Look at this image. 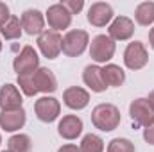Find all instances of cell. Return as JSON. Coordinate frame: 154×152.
<instances>
[{"instance_id":"6da1fadb","label":"cell","mask_w":154,"mask_h":152,"mask_svg":"<svg viewBox=\"0 0 154 152\" xmlns=\"http://www.w3.org/2000/svg\"><path fill=\"white\" fill-rule=\"evenodd\" d=\"M122 116H120V109L115 104H97L91 111V123L95 129L102 131V132H111L120 125Z\"/></svg>"},{"instance_id":"7a4b0ae2","label":"cell","mask_w":154,"mask_h":152,"mask_svg":"<svg viewBox=\"0 0 154 152\" xmlns=\"http://www.w3.org/2000/svg\"><path fill=\"white\" fill-rule=\"evenodd\" d=\"M90 45V34L82 29H70L61 43V52L68 57H79Z\"/></svg>"},{"instance_id":"3957f363","label":"cell","mask_w":154,"mask_h":152,"mask_svg":"<svg viewBox=\"0 0 154 152\" xmlns=\"http://www.w3.org/2000/svg\"><path fill=\"white\" fill-rule=\"evenodd\" d=\"M116 52V43L108 34H99L91 39L90 43V57L95 63H104L108 65Z\"/></svg>"},{"instance_id":"277c9868","label":"cell","mask_w":154,"mask_h":152,"mask_svg":"<svg viewBox=\"0 0 154 152\" xmlns=\"http://www.w3.org/2000/svg\"><path fill=\"white\" fill-rule=\"evenodd\" d=\"M39 68V56L34 50V47L25 45L18 56L13 59V70L16 72V75H31Z\"/></svg>"},{"instance_id":"5b68a950","label":"cell","mask_w":154,"mask_h":152,"mask_svg":"<svg viewBox=\"0 0 154 152\" xmlns=\"http://www.w3.org/2000/svg\"><path fill=\"white\" fill-rule=\"evenodd\" d=\"M147 63H149L147 47L142 41H131V43H127V47L124 50V65H125V68L138 72V70L145 68Z\"/></svg>"},{"instance_id":"8992f818","label":"cell","mask_w":154,"mask_h":152,"mask_svg":"<svg viewBox=\"0 0 154 152\" xmlns=\"http://www.w3.org/2000/svg\"><path fill=\"white\" fill-rule=\"evenodd\" d=\"M45 22L48 23V27L52 31L59 32V31H65L72 25V14L61 2H57V4L48 5V9L45 13Z\"/></svg>"},{"instance_id":"52a82bcc","label":"cell","mask_w":154,"mask_h":152,"mask_svg":"<svg viewBox=\"0 0 154 152\" xmlns=\"http://www.w3.org/2000/svg\"><path fill=\"white\" fill-rule=\"evenodd\" d=\"M38 48L43 54V57L47 59H56L61 54V43H63V36L52 29H45L38 36Z\"/></svg>"},{"instance_id":"ba28073f","label":"cell","mask_w":154,"mask_h":152,"mask_svg":"<svg viewBox=\"0 0 154 152\" xmlns=\"http://www.w3.org/2000/svg\"><path fill=\"white\" fill-rule=\"evenodd\" d=\"M34 113L38 116V120L45 122V123H50V122L59 118L61 102L52 95H43L34 102Z\"/></svg>"},{"instance_id":"9c48e42d","label":"cell","mask_w":154,"mask_h":152,"mask_svg":"<svg viewBox=\"0 0 154 152\" xmlns=\"http://www.w3.org/2000/svg\"><path fill=\"white\" fill-rule=\"evenodd\" d=\"M129 116L133 120V125H136V127H143L145 129L151 123H154V111L149 106L147 99H143V97L134 99L129 104Z\"/></svg>"},{"instance_id":"30bf717a","label":"cell","mask_w":154,"mask_h":152,"mask_svg":"<svg viewBox=\"0 0 154 152\" xmlns=\"http://www.w3.org/2000/svg\"><path fill=\"white\" fill-rule=\"evenodd\" d=\"M113 18H115V11H113L111 4H108V2H93L88 7L86 20L93 27H99V29L106 27L113 22Z\"/></svg>"},{"instance_id":"8fae6325","label":"cell","mask_w":154,"mask_h":152,"mask_svg":"<svg viewBox=\"0 0 154 152\" xmlns=\"http://www.w3.org/2000/svg\"><path fill=\"white\" fill-rule=\"evenodd\" d=\"M134 34V22L129 16H115L108 27V36L113 41H127Z\"/></svg>"},{"instance_id":"7c38bea8","label":"cell","mask_w":154,"mask_h":152,"mask_svg":"<svg viewBox=\"0 0 154 152\" xmlns=\"http://www.w3.org/2000/svg\"><path fill=\"white\" fill-rule=\"evenodd\" d=\"M22 29L29 36H39L45 31V14L39 9H25L20 16Z\"/></svg>"},{"instance_id":"4fadbf2b","label":"cell","mask_w":154,"mask_h":152,"mask_svg":"<svg viewBox=\"0 0 154 152\" xmlns=\"http://www.w3.org/2000/svg\"><path fill=\"white\" fill-rule=\"evenodd\" d=\"M25 122H27V113L23 108L0 111V129H4L5 132L20 131L25 125Z\"/></svg>"},{"instance_id":"5bb4252c","label":"cell","mask_w":154,"mask_h":152,"mask_svg":"<svg viewBox=\"0 0 154 152\" xmlns=\"http://www.w3.org/2000/svg\"><path fill=\"white\" fill-rule=\"evenodd\" d=\"M63 104L74 111H81L90 104V93L81 86H70L63 91Z\"/></svg>"},{"instance_id":"9a60e30c","label":"cell","mask_w":154,"mask_h":152,"mask_svg":"<svg viewBox=\"0 0 154 152\" xmlns=\"http://www.w3.org/2000/svg\"><path fill=\"white\" fill-rule=\"evenodd\" d=\"M82 120L77 114H65L57 123V134L63 140H77L82 134Z\"/></svg>"},{"instance_id":"2e32d148","label":"cell","mask_w":154,"mask_h":152,"mask_svg":"<svg viewBox=\"0 0 154 152\" xmlns=\"http://www.w3.org/2000/svg\"><path fill=\"white\" fill-rule=\"evenodd\" d=\"M22 104H23V97H22V91L18 90V86L5 82L0 88V111L18 109V108H22Z\"/></svg>"},{"instance_id":"e0dca14e","label":"cell","mask_w":154,"mask_h":152,"mask_svg":"<svg viewBox=\"0 0 154 152\" xmlns=\"http://www.w3.org/2000/svg\"><path fill=\"white\" fill-rule=\"evenodd\" d=\"M31 77H32V82H34V88L38 93L48 95V93H54L57 90V79L54 75V72L48 68L39 66L34 74H31Z\"/></svg>"},{"instance_id":"ac0fdd59","label":"cell","mask_w":154,"mask_h":152,"mask_svg":"<svg viewBox=\"0 0 154 152\" xmlns=\"http://www.w3.org/2000/svg\"><path fill=\"white\" fill-rule=\"evenodd\" d=\"M82 82L88 86V90H91L93 93H102L108 90L104 77H102V68L99 65H88L82 72Z\"/></svg>"},{"instance_id":"d6986e66","label":"cell","mask_w":154,"mask_h":152,"mask_svg":"<svg viewBox=\"0 0 154 152\" xmlns=\"http://www.w3.org/2000/svg\"><path fill=\"white\" fill-rule=\"evenodd\" d=\"M102 77H104V82L106 86L109 88H120L124 82H125V72L124 68H120L118 65H113V63H108L102 66Z\"/></svg>"},{"instance_id":"ffe728a7","label":"cell","mask_w":154,"mask_h":152,"mask_svg":"<svg viewBox=\"0 0 154 152\" xmlns=\"http://www.w3.org/2000/svg\"><path fill=\"white\" fill-rule=\"evenodd\" d=\"M134 20L142 27L152 25L154 23V2L152 0H147V2H142V4L136 5V9H134Z\"/></svg>"},{"instance_id":"44dd1931","label":"cell","mask_w":154,"mask_h":152,"mask_svg":"<svg viewBox=\"0 0 154 152\" xmlns=\"http://www.w3.org/2000/svg\"><path fill=\"white\" fill-rule=\"evenodd\" d=\"M22 32H23V29H22V22H20V18L14 16V14L5 22V25L0 27V34H2V38L7 39V41L20 39Z\"/></svg>"},{"instance_id":"7402d4cb","label":"cell","mask_w":154,"mask_h":152,"mask_svg":"<svg viewBox=\"0 0 154 152\" xmlns=\"http://www.w3.org/2000/svg\"><path fill=\"white\" fill-rule=\"evenodd\" d=\"M7 149L11 152H31L32 150V140L29 134H23V132L13 134L7 140Z\"/></svg>"},{"instance_id":"603a6c76","label":"cell","mask_w":154,"mask_h":152,"mask_svg":"<svg viewBox=\"0 0 154 152\" xmlns=\"http://www.w3.org/2000/svg\"><path fill=\"white\" fill-rule=\"evenodd\" d=\"M79 149L81 152H104L106 145H104V140L99 136V134H84L81 143H79Z\"/></svg>"},{"instance_id":"cb8c5ba5","label":"cell","mask_w":154,"mask_h":152,"mask_svg":"<svg viewBox=\"0 0 154 152\" xmlns=\"http://www.w3.org/2000/svg\"><path fill=\"white\" fill-rule=\"evenodd\" d=\"M108 152H136V147L131 140L127 138H113L108 147H106Z\"/></svg>"},{"instance_id":"d4e9b609","label":"cell","mask_w":154,"mask_h":152,"mask_svg":"<svg viewBox=\"0 0 154 152\" xmlns=\"http://www.w3.org/2000/svg\"><path fill=\"white\" fill-rule=\"evenodd\" d=\"M61 4L70 11L72 16H74V14H79V13L84 9V0H63Z\"/></svg>"},{"instance_id":"484cf974","label":"cell","mask_w":154,"mask_h":152,"mask_svg":"<svg viewBox=\"0 0 154 152\" xmlns=\"http://www.w3.org/2000/svg\"><path fill=\"white\" fill-rule=\"evenodd\" d=\"M11 16H13V14H11V11H9V5H7L5 2H0V27L5 25V22H7Z\"/></svg>"},{"instance_id":"4316f807","label":"cell","mask_w":154,"mask_h":152,"mask_svg":"<svg viewBox=\"0 0 154 152\" xmlns=\"http://www.w3.org/2000/svg\"><path fill=\"white\" fill-rule=\"evenodd\" d=\"M143 140H145L149 145H154V123H151L149 127L143 129Z\"/></svg>"},{"instance_id":"83f0119b","label":"cell","mask_w":154,"mask_h":152,"mask_svg":"<svg viewBox=\"0 0 154 152\" xmlns=\"http://www.w3.org/2000/svg\"><path fill=\"white\" fill-rule=\"evenodd\" d=\"M57 152H81V149L77 147L75 143H66V145H61Z\"/></svg>"},{"instance_id":"f1b7e54d","label":"cell","mask_w":154,"mask_h":152,"mask_svg":"<svg viewBox=\"0 0 154 152\" xmlns=\"http://www.w3.org/2000/svg\"><path fill=\"white\" fill-rule=\"evenodd\" d=\"M149 45H151V48L154 50V27L149 31Z\"/></svg>"},{"instance_id":"f546056e","label":"cell","mask_w":154,"mask_h":152,"mask_svg":"<svg viewBox=\"0 0 154 152\" xmlns=\"http://www.w3.org/2000/svg\"><path fill=\"white\" fill-rule=\"evenodd\" d=\"M147 102H149V106L152 108V111H154V90L149 93V97H147Z\"/></svg>"},{"instance_id":"4dcf8cb0","label":"cell","mask_w":154,"mask_h":152,"mask_svg":"<svg viewBox=\"0 0 154 152\" xmlns=\"http://www.w3.org/2000/svg\"><path fill=\"white\" fill-rule=\"evenodd\" d=\"M0 52H2V39H0Z\"/></svg>"},{"instance_id":"1f68e13d","label":"cell","mask_w":154,"mask_h":152,"mask_svg":"<svg viewBox=\"0 0 154 152\" xmlns=\"http://www.w3.org/2000/svg\"><path fill=\"white\" fill-rule=\"evenodd\" d=\"M2 152H11V150H9V149H5V150H2Z\"/></svg>"},{"instance_id":"d6a6232c","label":"cell","mask_w":154,"mask_h":152,"mask_svg":"<svg viewBox=\"0 0 154 152\" xmlns=\"http://www.w3.org/2000/svg\"><path fill=\"white\" fill-rule=\"evenodd\" d=\"M0 145H2V134H0Z\"/></svg>"}]
</instances>
